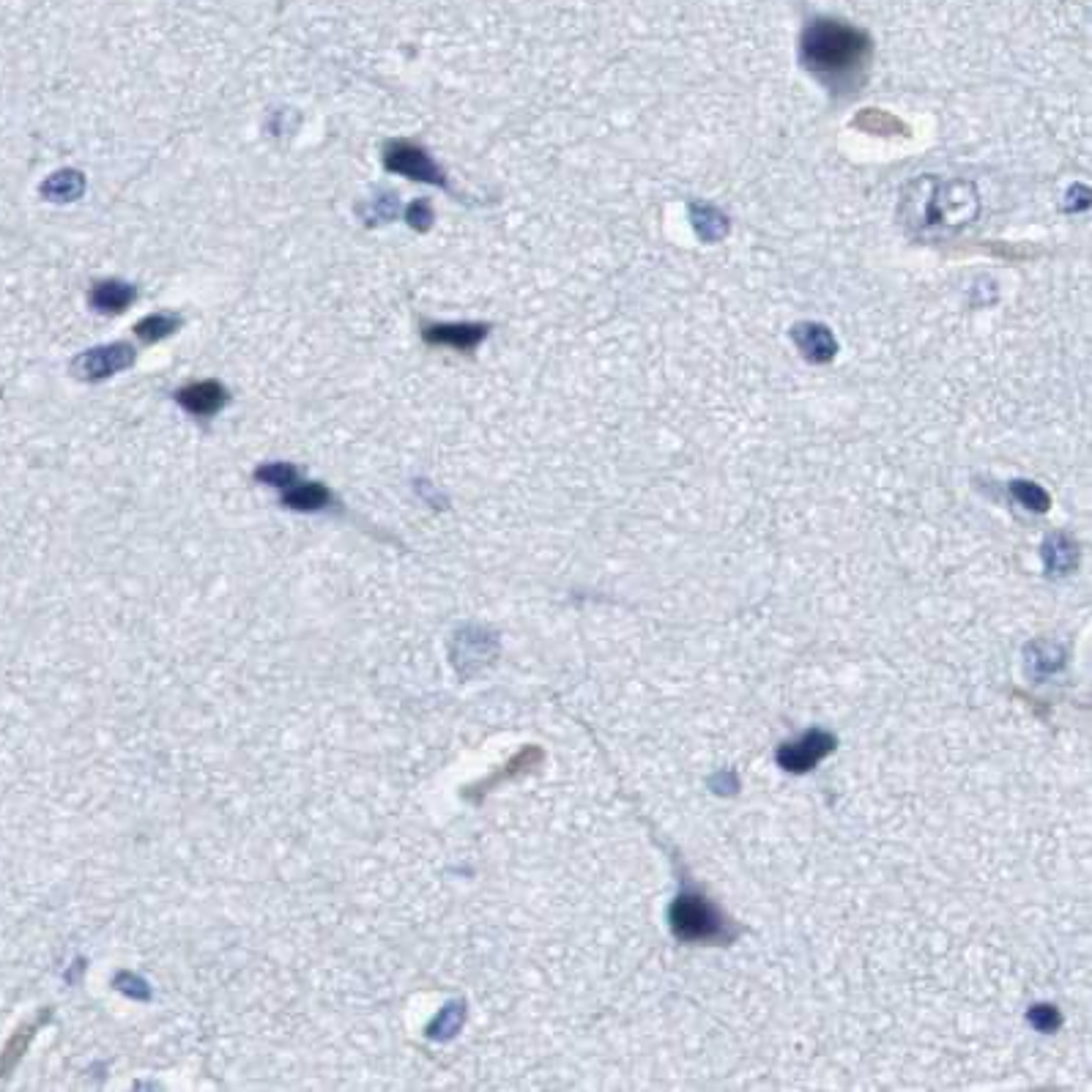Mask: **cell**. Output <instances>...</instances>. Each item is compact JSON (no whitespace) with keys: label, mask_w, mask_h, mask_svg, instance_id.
I'll list each match as a JSON object with an SVG mask.
<instances>
[{"label":"cell","mask_w":1092,"mask_h":1092,"mask_svg":"<svg viewBox=\"0 0 1092 1092\" xmlns=\"http://www.w3.org/2000/svg\"><path fill=\"white\" fill-rule=\"evenodd\" d=\"M799 58L807 72L835 97H846L863 85L871 61V39L855 25L816 16L802 33Z\"/></svg>","instance_id":"cell-1"},{"label":"cell","mask_w":1092,"mask_h":1092,"mask_svg":"<svg viewBox=\"0 0 1092 1092\" xmlns=\"http://www.w3.org/2000/svg\"><path fill=\"white\" fill-rule=\"evenodd\" d=\"M909 200L912 203L906 205L904 214L917 217L920 230L958 228L978 212V197L970 184H945V189H937V195H929L926 200L909 192Z\"/></svg>","instance_id":"cell-2"},{"label":"cell","mask_w":1092,"mask_h":1092,"mask_svg":"<svg viewBox=\"0 0 1092 1092\" xmlns=\"http://www.w3.org/2000/svg\"><path fill=\"white\" fill-rule=\"evenodd\" d=\"M383 167L389 173H398L403 179H411L416 181V184H427V187H439L452 195L447 171H444L419 143H411V140H389V143L383 146Z\"/></svg>","instance_id":"cell-3"},{"label":"cell","mask_w":1092,"mask_h":1092,"mask_svg":"<svg viewBox=\"0 0 1092 1092\" xmlns=\"http://www.w3.org/2000/svg\"><path fill=\"white\" fill-rule=\"evenodd\" d=\"M671 926L679 939L687 942H712L723 937V920L715 906L702 896H679L671 906Z\"/></svg>","instance_id":"cell-4"},{"label":"cell","mask_w":1092,"mask_h":1092,"mask_svg":"<svg viewBox=\"0 0 1092 1092\" xmlns=\"http://www.w3.org/2000/svg\"><path fill=\"white\" fill-rule=\"evenodd\" d=\"M138 360V351L131 348L129 343H110V345H97L90 351H82L77 360L72 362L74 378H80L85 383H99L105 378H113L115 373L121 370H129Z\"/></svg>","instance_id":"cell-5"},{"label":"cell","mask_w":1092,"mask_h":1092,"mask_svg":"<svg viewBox=\"0 0 1092 1092\" xmlns=\"http://www.w3.org/2000/svg\"><path fill=\"white\" fill-rule=\"evenodd\" d=\"M173 398H176V403H179L189 416H195V419H200V422L205 424L209 419L220 414L222 408L228 406L230 391L225 389V383L209 378V381H195L181 386Z\"/></svg>","instance_id":"cell-6"},{"label":"cell","mask_w":1092,"mask_h":1092,"mask_svg":"<svg viewBox=\"0 0 1092 1092\" xmlns=\"http://www.w3.org/2000/svg\"><path fill=\"white\" fill-rule=\"evenodd\" d=\"M490 335V324H422V340L436 348H452V351L472 353L477 345Z\"/></svg>","instance_id":"cell-7"},{"label":"cell","mask_w":1092,"mask_h":1092,"mask_svg":"<svg viewBox=\"0 0 1092 1092\" xmlns=\"http://www.w3.org/2000/svg\"><path fill=\"white\" fill-rule=\"evenodd\" d=\"M138 299V288L123 279H99L88 291L90 310L99 315H121Z\"/></svg>","instance_id":"cell-8"},{"label":"cell","mask_w":1092,"mask_h":1092,"mask_svg":"<svg viewBox=\"0 0 1092 1092\" xmlns=\"http://www.w3.org/2000/svg\"><path fill=\"white\" fill-rule=\"evenodd\" d=\"M832 748H835V740H832L830 733L811 731V733H805L799 742H794V745H786L778 758H781V764L786 766V769L805 773V769H811L819 758L827 756Z\"/></svg>","instance_id":"cell-9"},{"label":"cell","mask_w":1092,"mask_h":1092,"mask_svg":"<svg viewBox=\"0 0 1092 1092\" xmlns=\"http://www.w3.org/2000/svg\"><path fill=\"white\" fill-rule=\"evenodd\" d=\"M794 343L802 351L807 362H816V365H827V362L835 356L838 345H835V337L830 335V329L822 327V324H799L791 332Z\"/></svg>","instance_id":"cell-10"},{"label":"cell","mask_w":1092,"mask_h":1092,"mask_svg":"<svg viewBox=\"0 0 1092 1092\" xmlns=\"http://www.w3.org/2000/svg\"><path fill=\"white\" fill-rule=\"evenodd\" d=\"M283 504L291 506V510H299V513H318V510H329L335 506V496L332 490L324 488L321 482H302V485H294L283 496Z\"/></svg>","instance_id":"cell-11"},{"label":"cell","mask_w":1092,"mask_h":1092,"mask_svg":"<svg viewBox=\"0 0 1092 1092\" xmlns=\"http://www.w3.org/2000/svg\"><path fill=\"white\" fill-rule=\"evenodd\" d=\"M85 192V176L80 171H58L41 184V197L52 203H72Z\"/></svg>","instance_id":"cell-12"},{"label":"cell","mask_w":1092,"mask_h":1092,"mask_svg":"<svg viewBox=\"0 0 1092 1092\" xmlns=\"http://www.w3.org/2000/svg\"><path fill=\"white\" fill-rule=\"evenodd\" d=\"M49 1019V1011L41 1013V1019L31 1021V1024H25V1027H20L11 1035V1041L6 1044V1049H3V1057H0V1077H8L11 1070L16 1068V1062L23 1060L25 1052H28V1046H31L33 1035L39 1032L41 1027H44V1021Z\"/></svg>","instance_id":"cell-13"},{"label":"cell","mask_w":1092,"mask_h":1092,"mask_svg":"<svg viewBox=\"0 0 1092 1092\" xmlns=\"http://www.w3.org/2000/svg\"><path fill=\"white\" fill-rule=\"evenodd\" d=\"M181 327H184V318H181V315H164V312H156V315H148V318L138 321V327H135V337H138L140 343L156 345V343H162V340H167L171 335H176Z\"/></svg>","instance_id":"cell-14"},{"label":"cell","mask_w":1092,"mask_h":1092,"mask_svg":"<svg viewBox=\"0 0 1092 1092\" xmlns=\"http://www.w3.org/2000/svg\"><path fill=\"white\" fill-rule=\"evenodd\" d=\"M693 222L695 230L702 233V238H720L728 230L726 217L715 212V209H710V205H704V209L702 205H693Z\"/></svg>","instance_id":"cell-15"},{"label":"cell","mask_w":1092,"mask_h":1092,"mask_svg":"<svg viewBox=\"0 0 1092 1092\" xmlns=\"http://www.w3.org/2000/svg\"><path fill=\"white\" fill-rule=\"evenodd\" d=\"M398 197L389 195V192H381V195L375 197L373 203H367V214H365V225L367 228H375V225H383V222H391L394 217H398Z\"/></svg>","instance_id":"cell-16"},{"label":"cell","mask_w":1092,"mask_h":1092,"mask_svg":"<svg viewBox=\"0 0 1092 1092\" xmlns=\"http://www.w3.org/2000/svg\"><path fill=\"white\" fill-rule=\"evenodd\" d=\"M255 480L266 482L271 488H288L299 480V468L291 463H266L255 472Z\"/></svg>","instance_id":"cell-17"},{"label":"cell","mask_w":1092,"mask_h":1092,"mask_svg":"<svg viewBox=\"0 0 1092 1092\" xmlns=\"http://www.w3.org/2000/svg\"><path fill=\"white\" fill-rule=\"evenodd\" d=\"M406 222L416 233H427L432 228V209L427 200H414L406 209Z\"/></svg>","instance_id":"cell-18"},{"label":"cell","mask_w":1092,"mask_h":1092,"mask_svg":"<svg viewBox=\"0 0 1092 1092\" xmlns=\"http://www.w3.org/2000/svg\"><path fill=\"white\" fill-rule=\"evenodd\" d=\"M1016 493H1024V498H1021V501H1024V504H1029V506H1035V510H1046V506H1049V498H1046V493H1044V490H1038L1035 485L1019 482V485H1016Z\"/></svg>","instance_id":"cell-19"}]
</instances>
